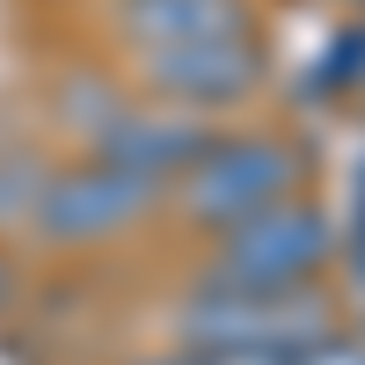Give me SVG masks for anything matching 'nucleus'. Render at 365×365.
<instances>
[{"mask_svg": "<svg viewBox=\"0 0 365 365\" xmlns=\"http://www.w3.org/2000/svg\"><path fill=\"white\" fill-rule=\"evenodd\" d=\"M299 175H307V161H299V146L285 132H212V146L190 161V175L168 197L182 205V220L227 234L241 220H256V212L299 197Z\"/></svg>", "mask_w": 365, "mask_h": 365, "instance_id": "1", "label": "nucleus"}, {"mask_svg": "<svg viewBox=\"0 0 365 365\" xmlns=\"http://www.w3.org/2000/svg\"><path fill=\"white\" fill-rule=\"evenodd\" d=\"M161 197H168L161 182H146V175L117 168V161H103V154H73V161H51L29 234H37L44 249H58V256H73V249H103V241L132 234Z\"/></svg>", "mask_w": 365, "mask_h": 365, "instance_id": "2", "label": "nucleus"}, {"mask_svg": "<svg viewBox=\"0 0 365 365\" xmlns=\"http://www.w3.org/2000/svg\"><path fill=\"white\" fill-rule=\"evenodd\" d=\"M182 351H299L314 344L329 322V299L314 285H292V292H241V285H197L182 299Z\"/></svg>", "mask_w": 365, "mask_h": 365, "instance_id": "3", "label": "nucleus"}, {"mask_svg": "<svg viewBox=\"0 0 365 365\" xmlns=\"http://www.w3.org/2000/svg\"><path fill=\"white\" fill-rule=\"evenodd\" d=\"M329 256H336L329 212L307 205V197H285V205H270V212H256V220L220 234L212 278L241 285V292H292V285H314Z\"/></svg>", "mask_w": 365, "mask_h": 365, "instance_id": "4", "label": "nucleus"}, {"mask_svg": "<svg viewBox=\"0 0 365 365\" xmlns=\"http://www.w3.org/2000/svg\"><path fill=\"white\" fill-rule=\"evenodd\" d=\"M139 58V88L168 110H190V117H227L241 103L263 96L270 81V58L263 37H205V44H168V51H132Z\"/></svg>", "mask_w": 365, "mask_h": 365, "instance_id": "5", "label": "nucleus"}, {"mask_svg": "<svg viewBox=\"0 0 365 365\" xmlns=\"http://www.w3.org/2000/svg\"><path fill=\"white\" fill-rule=\"evenodd\" d=\"M205 146H212V117L168 110V103H132L96 146H88V154H103V161L132 168V175H146V182H161V190H175Z\"/></svg>", "mask_w": 365, "mask_h": 365, "instance_id": "6", "label": "nucleus"}, {"mask_svg": "<svg viewBox=\"0 0 365 365\" xmlns=\"http://www.w3.org/2000/svg\"><path fill=\"white\" fill-rule=\"evenodd\" d=\"M249 29H256V0H117V37L132 51L249 37Z\"/></svg>", "mask_w": 365, "mask_h": 365, "instance_id": "7", "label": "nucleus"}, {"mask_svg": "<svg viewBox=\"0 0 365 365\" xmlns=\"http://www.w3.org/2000/svg\"><path fill=\"white\" fill-rule=\"evenodd\" d=\"M132 103H139V96H132L117 73H103V66H66L58 88H51V125L66 132V139H81V154H88V146H96Z\"/></svg>", "mask_w": 365, "mask_h": 365, "instance_id": "8", "label": "nucleus"}, {"mask_svg": "<svg viewBox=\"0 0 365 365\" xmlns=\"http://www.w3.org/2000/svg\"><path fill=\"white\" fill-rule=\"evenodd\" d=\"M44 175L51 161L22 139H0V234H29L37 220V197H44Z\"/></svg>", "mask_w": 365, "mask_h": 365, "instance_id": "9", "label": "nucleus"}, {"mask_svg": "<svg viewBox=\"0 0 365 365\" xmlns=\"http://www.w3.org/2000/svg\"><path fill=\"white\" fill-rule=\"evenodd\" d=\"M285 365H365V344L336 336V329H322V336H314V344H299Z\"/></svg>", "mask_w": 365, "mask_h": 365, "instance_id": "10", "label": "nucleus"}, {"mask_svg": "<svg viewBox=\"0 0 365 365\" xmlns=\"http://www.w3.org/2000/svg\"><path fill=\"white\" fill-rule=\"evenodd\" d=\"M292 351H197V365H285Z\"/></svg>", "mask_w": 365, "mask_h": 365, "instance_id": "11", "label": "nucleus"}, {"mask_svg": "<svg viewBox=\"0 0 365 365\" xmlns=\"http://www.w3.org/2000/svg\"><path fill=\"white\" fill-rule=\"evenodd\" d=\"M15 299H22V278H15V263H8V256H0V314H8V307H15Z\"/></svg>", "mask_w": 365, "mask_h": 365, "instance_id": "12", "label": "nucleus"}, {"mask_svg": "<svg viewBox=\"0 0 365 365\" xmlns=\"http://www.w3.org/2000/svg\"><path fill=\"white\" fill-rule=\"evenodd\" d=\"M132 365H197V351H154V358H132Z\"/></svg>", "mask_w": 365, "mask_h": 365, "instance_id": "13", "label": "nucleus"}]
</instances>
